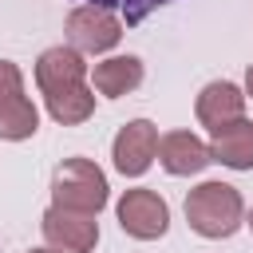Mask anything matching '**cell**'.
<instances>
[{"label":"cell","instance_id":"cell-15","mask_svg":"<svg viewBox=\"0 0 253 253\" xmlns=\"http://www.w3.org/2000/svg\"><path fill=\"white\" fill-rule=\"evenodd\" d=\"M12 95H24V75H20V67H16V63L0 59V103H4V99H12Z\"/></svg>","mask_w":253,"mask_h":253},{"label":"cell","instance_id":"cell-17","mask_svg":"<svg viewBox=\"0 0 253 253\" xmlns=\"http://www.w3.org/2000/svg\"><path fill=\"white\" fill-rule=\"evenodd\" d=\"M32 253H59V249H51V245H47V249H32Z\"/></svg>","mask_w":253,"mask_h":253},{"label":"cell","instance_id":"cell-18","mask_svg":"<svg viewBox=\"0 0 253 253\" xmlns=\"http://www.w3.org/2000/svg\"><path fill=\"white\" fill-rule=\"evenodd\" d=\"M245 225H249V229H253V210H249V221H245Z\"/></svg>","mask_w":253,"mask_h":253},{"label":"cell","instance_id":"cell-1","mask_svg":"<svg viewBox=\"0 0 253 253\" xmlns=\"http://www.w3.org/2000/svg\"><path fill=\"white\" fill-rule=\"evenodd\" d=\"M186 221L194 233L221 241L233 237L245 221V202L229 182H202L186 194Z\"/></svg>","mask_w":253,"mask_h":253},{"label":"cell","instance_id":"cell-8","mask_svg":"<svg viewBox=\"0 0 253 253\" xmlns=\"http://www.w3.org/2000/svg\"><path fill=\"white\" fill-rule=\"evenodd\" d=\"M194 111H198V123L210 126V134H213V130L229 126V123L245 119V91L233 87V83H225V79H213V83L202 87Z\"/></svg>","mask_w":253,"mask_h":253},{"label":"cell","instance_id":"cell-11","mask_svg":"<svg viewBox=\"0 0 253 253\" xmlns=\"http://www.w3.org/2000/svg\"><path fill=\"white\" fill-rule=\"evenodd\" d=\"M91 79H95V91L107 95V99L130 95V91L142 83V59H138V55H111V59L95 63Z\"/></svg>","mask_w":253,"mask_h":253},{"label":"cell","instance_id":"cell-16","mask_svg":"<svg viewBox=\"0 0 253 253\" xmlns=\"http://www.w3.org/2000/svg\"><path fill=\"white\" fill-rule=\"evenodd\" d=\"M245 99H253V63H249V71H245Z\"/></svg>","mask_w":253,"mask_h":253},{"label":"cell","instance_id":"cell-6","mask_svg":"<svg viewBox=\"0 0 253 253\" xmlns=\"http://www.w3.org/2000/svg\"><path fill=\"white\" fill-rule=\"evenodd\" d=\"M154 154H158V126H154L150 119H134V123H126V126L115 134V142H111L115 170L126 174V178L146 174L150 162H154Z\"/></svg>","mask_w":253,"mask_h":253},{"label":"cell","instance_id":"cell-3","mask_svg":"<svg viewBox=\"0 0 253 253\" xmlns=\"http://www.w3.org/2000/svg\"><path fill=\"white\" fill-rule=\"evenodd\" d=\"M119 40H123V20H119L115 12L95 8V4L71 8V16H67V43H71L79 55L111 51Z\"/></svg>","mask_w":253,"mask_h":253},{"label":"cell","instance_id":"cell-12","mask_svg":"<svg viewBox=\"0 0 253 253\" xmlns=\"http://www.w3.org/2000/svg\"><path fill=\"white\" fill-rule=\"evenodd\" d=\"M40 130V111L28 95H12L0 103V138L8 142H24Z\"/></svg>","mask_w":253,"mask_h":253},{"label":"cell","instance_id":"cell-2","mask_svg":"<svg viewBox=\"0 0 253 253\" xmlns=\"http://www.w3.org/2000/svg\"><path fill=\"white\" fill-rule=\"evenodd\" d=\"M107 198H111L107 174L91 158H67V162L55 166V174H51V206L99 217V210L107 206Z\"/></svg>","mask_w":253,"mask_h":253},{"label":"cell","instance_id":"cell-5","mask_svg":"<svg viewBox=\"0 0 253 253\" xmlns=\"http://www.w3.org/2000/svg\"><path fill=\"white\" fill-rule=\"evenodd\" d=\"M40 229H43V241L59 253H95V245H99V221L87 213L59 210V206L43 210Z\"/></svg>","mask_w":253,"mask_h":253},{"label":"cell","instance_id":"cell-14","mask_svg":"<svg viewBox=\"0 0 253 253\" xmlns=\"http://www.w3.org/2000/svg\"><path fill=\"white\" fill-rule=\"evenodd\" d=\"M83 4H95V8H107V12L119 8L126 24H142L154 8H162V4H170V0H83Z\"/></svg>","mask_w":253,"mask_h":253},{"label":"cell","instance_id":"cell-7","mask_svg":"<svg viewBox=\"0 0 253 253\" xmlns=\"http://www.w3.org/2000/svg\"><path fill=\"white\" fill-rule=\"evenodd\" d=\"M83 79H87V63L75 47L59 43V47H47L36 59V83H40L43 99L59 95V91H71V87H83Z\"/></svg>","mask_w":253,"mask_h":253},{"label":"cell","instance_id":"cell-9","mask_svg":"<svg viewBox=\"0 0 253 253\" xmlns=\"http://www.w3.org/2000/svg\"><path fill=\"white\" fill-rule=\"evenodd\" d=\"M158 162H162L166 174L186 178V174H202L213 158H210V146H206L198 134H190V130H170V134L158 138Z\"/></svg>","mask_w":253,"mask_h":253},{"label":"cell","instance_id":"cell-10","mask_svg":"<svg viewBox=\"0 0 253 253\" xmlns=\"http://www.w3.org/2000/svg\"><path fill=\"white\" fill-rule=\"evenodd\" d=\"M210 158L221 162V166H229V170H253V123L237 119V123L213 130Z\"/></svg>","mask_w":253,"mask_h":253},{"label":"cell","instance_id":"cell-4","mask_svg":"<svg viewBox=\"0 0 253 253\" xmlns=\"http://www.w3.org/2000/svg\"><path fill=\"white\" fill-rule=\"evenodd\" d=\"M119 225L126 237H138V241H154L170 229V206L162 194L146 190V186H134L119 198Z\"/></svg>","mask_w":253,"mask_h":253},{"label":"cell","instance_id":"cell-13","mask_svg":"<svg viewBox=\"0 0 253 253\" xmlns=\"http://www.w3.org/2000/svg\"><path fill=\"white\" fill-rule=\"evenodd\" d=\"M47 115L63 126H79L95 115V91L83 83V87H71V91H59V95H47Z\"/></svg>","mask_w":253,"mask_h":253}]
</instances>
